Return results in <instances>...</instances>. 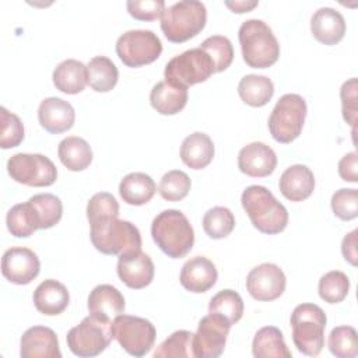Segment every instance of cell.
<instances>
[{"instance_id":"obj_21","label":"cell","mask_w":358,"mask_h":358,"mask_svg":"<svg viewBox=\"0 0 358 358\" xmlns=\"http://www.w3.org/2000/svg\"><path fill=\"white\" fill-rule=\"evenodd\" d=\"M278 187L287 200L303 201L315 190V175L306 165H291L281 173Z\"/></svg>"},{"instance_id":"obj_45","label":"cell","mask_w":358,"mask_h":358,"mask_svg":"<svg viewBox=\"0 0 358 358\" xmlns=\"http://www.w3.org/2000/svg\"><path fill=\"white\" fill-rule=\"evenodd\" d=\"M358 85L357 78L352 77L343 83L340 88V98H341V109H343V117L344 120L352 126L355 130L357 123V110H358V94H357Z\"/></svg>"},{"instance_id":"obj_23","label":"cell","mask_w":358,"mask_h":358,"mask_svg":"<svg viewBox=\"0 0 358 358\" xmlns=\"http://www.w3.org/2000/svg\"><path fill=\"white\" fill-rule=\"evenodd\" d=\"M124 306L123 294L110 284H99L88 295V312L108 322L123 313Z\"/></svg>"},{"instance_id":"obj_33","label":"cell","mask_w":358,"mask_h":358,"mask_svg":"<svg viewBox=\"0 0 358 358\" xmlns=\"http://www.w3.org/2000/svg\"><path fill=\"white\" fill-rule=\"evenodd\" d=\"M6 224L10 234L15 238H28L39 229V220L29 200L13 206L7 213Z\"/></svg>"},{"instance_id":"obj_17","label":"cell","mask_w":358,"mask_h":358,"mask_svg":"<svg viewBox=\"0 0 358 358\" xmlns=\"http://www.w3.org/2000/svg\"><path fill=\"white\" fill-rule=\"evenodd\" d=\"M277 155L274 150L262 143L253 141L241 148L238 154V168L250 178H266L274 172Z\"/></svg>"},{"instance_id":"obj_40","label":"cell","mask_w":358,"mask_h":358,"mask_svg":"<svg viewBox=\"0 0 358 358\" xmlns=\"http://www.w3.org/2000/svg\"><path fill=\"white\" fill-rule=\"evenodd\" d=\"M190 186L192 182L186 172L180 169H172L161 178L158 192L166 201H179L189 194Z\"/></svg>"},{"instance_id":"obj_25","label":"cell","mask_w":358,"mask_h":358,"mask_svg":"<svg viewBox=\"0 0 358 358\" xmlns=\"http://www.w3.org/2000/svg\"><path fill=\"white\" fill-rule=\"evenodd\" d=\"M214 158V143L208 134L194 131L180 145V159L192 169L206 168Z\"/></svg>"},{"instance_id":"obj_22","label":"cell","mask_w":358,"mask_h":358,"mask_svg":"<svg viewBox=\"0 0 358 358\" xmlns=\"http://www.w3.org/2000/svg\"><path fill=\"white\" fill-rule=\"evenodd\" d=\"M310 32L322 43L331 46L338 43L345 34L343 14L331 7H320L310 18Z\"/></svg>"},{"instance_id":"obj_4","label":"cell","mask_w":358,"mask_h":358,"mask_svg":"<svg viewBox=\"0 0 358 358\" xmlns=\"http://www.w3.org/2000/svg\"><path fill=\"white\" fill-rule=\"evenodd\" d=\"M90 238L94 248L103 255H122L141 249V235L138 228L130 221L117 217L101 218L90 222Z\"/></svg>"},{"instance_id":"obj_3","label":"cell","mask_w":358,"mask_h":358,"mask_svg":"<svg viewBox=\"0 0 358 358\" xmlns=\"http://www.w3.org/2000/svg\"><path fill=\"white\" fill-rule=\"evenodd\" d=\"M242 57L249 67L267 69L280 57V45L271 28L262 20L250 18L238 31Z\"/></svg>"},{"instance_id":"obj_30","label":"cell","mask_w":358,"mask_h":358,"mask_svg":"<svg viewBox=\"0 0 358 358\" xmlns=\"http://www.w3.org/2000/svg\"><path fill=\"white\" fill-rule=\"evenodd\" d=\"M57 155L60 162L71 172H80L92 162V150L90 144L77 136H69L59 143Z\"/></svg>"},{"instance_id":"obj_46","label":"cell","mask_w":358,"mask_h":358,"mask_svg":"<svg viewBox=\"0 0 358 358\" xmlns=\"http://www.w3.org/2000/svg\"><path fill=\"white\" fill-rule=\"evenodd\" d=\"M126 7L129 14L138 21H154L161 18L166 8L164 0H129Z\"/></svg>"},{"instance_id":"obj_47","label":"cell","mask_w":358,"mask_h":358,"mask_svg":"<svg viewBox=\"0 0 358 358\" xmlns=\"http://www.w3.org/2000/svg\"><path fill=\"white\" fill-rule=\"evenodd\" d=\"M358 157L355 151L347 152L340 161H338V175L345 182L355 183L358 180Z\"/></svg>"},{"instance_id":"obj_41","label":"cell","mask_w":358,"mask_h":358,"mask_svg":"<svg viewBox=\"0 0 358 358\" xmlns=\"http://www.w3.org/2000/svg\"><path fill=\"white\" fill-rule=\"evenodd\" d=\"M199 48L203 49L211 57L215 67V73L227 70L234 60V48L227 36H208L206 41H203V43Z\"/></svg>"},{"instance_id":"obj_42","label":"cell","mask_w":358,"mask_h":358,"mask_svg":"<svg viewBox=\"0 0 358 358\" xmlns=\"http://www.w3.org/2000/svg\"><path fill=\"white\" fill-rule=\"evenodd\" d=\"M0 117H1L0 147L3 150H8L20 145L24 140V124L21 119L15 113L7 110L4 106L0 108Z\"/></svg>"},{"instance_id":"obj_31","label":"cell","mask_w":358,"mask_h":358,"mask_svg":"<svg viewBox=\"0 0 358 358\" xmlns=\"http://www.w3.org/2000/svg\"><path fill=\"white\" fill-rule=\"evenodd\" d=\"M238 94L246 105L260 108L268 103L273 98L274 84L266 76L248 74L241 78L238 84Z\"/></svg>"},{"instance_id":"obj_43","label":"cell","mask_w":358,"mask_h":358,"mask_svg":"<svg viewBox=\"0 0 358 358\" xmlns=\"http://www.w3.org/2000/svg\"><path fill=\"white\" fill-rule=\"evenodd\" d=\"M331 210L336 217L350 221L358 217V192L357 189H338L331 196Z\"/></svg>"},{"instance_id":"obj_11","label":"cell","mask_w":358,"mask_h":358,"mask_svg":"<svg viewBox=\"0 0 358 358\" xmlns=\"http://www.w3.org/2000/svg\"><path fill=\"white\" fill-rule=\"evenodd\" d=\"M162 52L161 39L150 29H130L116 42V53L127 67H141L155 62Z\"/></svg>"},{"instance_id":"obj_44","label":"cell","mask_w":358,"mask_h":358,"mask_svg":"<svg viewBox=\"0 0 358 358\" xmlns=\"http://www.w3.org/2000/svg\"><path fill=\"white\" fill-rule=\"evenodd\" d=\"M119 217V203L108 192L95 193L87 204L88 222H94L101 218Z\"/></svg>"},{"instance_id":"obj_28","label":"cell","mask_w":358,"mask_h":358,"mask_svg":"<svg viewBox=\"0 0 358 358\" xmlns=\"http://www.w3.org/2000/svg\"><path fill=\"white\" fill-rule=\"evenodd\" d=\"M157 186L154 179L144 172H131L123 176L119 183L122 200L130 206H143L155 194Z\"/></svg>"},{"instance_id":"obj_27","label":"cell","mask_w":358,"mask_h":358,"mask_svg":"<svg viewBox=\"0 0 358 358\" xmlns=\"http://www.w3.org/2000/svg\"><path fill=\"white\" fill-rule=\"evenodd\" d=\"M187 88L176 87L169 83L159 81L157 83L150 92L151 106L161 115H176L187 103Z\"/></svg>"},{"instance_id":"obj_1","label":"cell","mask_w":358,"mask_h":358,"mask_svg":"<svg viewBox=\"0 0 358 358\" xmlns=\"http://www.w3.org/2000/svg\"><path fill=\"white\" fill-rule=\"evenodd\" d=\"M241 203L257 231L275 235L285 229L288 211L267 187L260 185L248 186L241 196Z\"/></svg>"},{"instance_id":"obj_15","label":"cell","mask_w":358,"mask_h":358,"mask_svg":"<svg viewBox=\"0 0 358 358\" xmlns=\"http://www.w3.org/2000/svg\"><path fill=\"white\" fill-rule=\"evenodd\" d=\"M39 271V257L28 248H10L1 257V274L13 284L27 285L38 277Z\"/></svg>"},{"instance_id":"obj_26","label":"cell","mask_w":358,"mask_h":358,"mask_svg":"<svg viewBox=\"0 0 358 358\" xmlns=\"http://www.w3.org/2000/svg\"><path fill=\"white\" fill-rule=\"evenodd\" d=\"M53 85L64 94H78L88 84L87 66L76 59H66L60 62L52 74Z\"/></svg>"},{"instance_id":"obj_32","label":"cell","mask_w":358,"mask_h":358,"mask_svg":"<svg viewBox=\"0 0 358 358\" xmlns=\"http://www.w3.org/2000/svg\"><path fill=\"white\" fill-rule=\"evenodd\" d=\"M90 87L96 92H108L117 84L119 70L106 56H95L87 64Z\"/></svg>"},{"instance_id":"obj_18","label":"cell","mask_w":358,"mask_h":358,"mask_svg":"<svg viewBox=\"0 0 358 358\" xmlns=\"http://www.w3.org/2000/svg\"><path fill=\"white\" fill-rule=\"evenodd\" d=\"M21 358H60L56 333L46 326H32L24 331L20 340Z\"/></svg>"},{"instance_id":"obj_29","label":"cell","mask_w":358,"mask_h":358,"mask_svg":"<svg viewBox=\"0 0 358 358\" xmlns=\"http://www.w3.org/2000/svg\"><path fill=\"white\" fill-rule=\"evenodd\" d=\"M252 352L256 358H291L282 331L275 326H264L257 330L252 341Z\"/></svg>"},{"instance_id":"obj_20","label":"cell","mask_w":358,"mask_h":358,"mask_svg":"<svg viewBox=\"0 0 358 358\" xmlns=\"http://www.w3.org/2000/svg\"><path fill=\"white\" fill-rule=\"evenodd\" d=\"M38 120L50 134H60L73 127L76 112L70 102L57 96H49L39 103Z\"/></svg>"},{"instance_id":"obj_36","label":"cell","mask_w":358,"mask_h":358,"mask_svg":"<svg viewBox=\"0 0 358 358\" xmlns=\"http://www.w3.org/2000/svg\"><path fill=\"white\" fill-rule=\"evenodd\" d=\"M235 228V217L232 211L227 207L217 206L210 210L203 217V229L211 239L227 238Z\"/></svg>"},{"instance_id":"obj_5","label":"cell","mask_w":358,"mask_h":358,"mask_svg":"<svg viewBox=\"0 0 358 358\" xmlns=\"http://www.w3.org/2000/svg\"><path fill=\"white\" fill-rule=\"evenodd\" d=\"M207 22V10L201 1L182 0L165 8L161 17V29L173 43H182L203 31Z\"/></svg>"},{"instance_id":"obj_13","label":"cell","mask_w":358,"mask_h":358,"mask_svg":"<svg viewBox=\"0 0 358 358\" xmlns=\"http://www.w3.org/2000/svg\"><path fill=\"white\" fill-rule=\"evenodd\" d=\"M231 323L220 315L208 313L201 317L193 334L194 358H217L224 352Z\"/></svg>"},{"instance_id":"obj_35","label":"cell","mask_w":358,"mask_h":358,"mask_svg":"<svg viewBox=\"0 0 358 358\" xmlns=\"http://www.w3.org/2000/svg\"><path fill=\"white\" fill-rule=\"evenodd\" d=\"M34 206L38 220L39 229H48L55 227L63 215L62 200L52 193H38L29 199Z\"/></svg>"},{"instance_id":"obj_6","label":"cell","mask_w":358,"mask_h":358,"mask_svg":"<svg viewBox=\"0 0 358 358\" xmlns=\"http://www.w3.org/2000/svg\"><path fill=\"white\" fill-rule=\"evenodd\" d=\"M292 341L305 355L316 357L324 347L326 313L315 303H299L291 313Z\"/></svg>"},{"instance_id":"obj_38","label":"cell","mask_w":358,"mask_h":358,"mask_svg":"<svg viewBox=\"0 0 358 358\" xmlns=\"http://www.w3.org/2000/svg\"><path fill=\"white\" fill-rule=\"evenodd\" d=\"M319 296L327 303H338L344 301L350 291V278L340 270H331L319 280Z\"/></svg>"},{"instance_id":"obj_7","label":"cell","mask_w":358,"mask_h":358,"mask_svg":"<svg viewBox=\"0 0 358 358\" xmlns=\"http://www.w3.org/2000/svg\"><path fill=\"white\" fill-rule=\"evenodd\" d=\"M215 73L211 57L200 48L185 50L180 55L173 56L165 66V81L176 85L189 88L194 84L203 83Z\"/></svg>"},{"instance_id":"obj_14","label":"cell","mask_w":358,"mask_h":358,"mask_svg":"<svg viewBox=\"0 0 358 358\" xmlns=\"http://www.w3.org/2000/svg\"><path fill=\"white\" fill-rule=\"evenodd\" d=\"M285 274L274 263H262L253 267L246 277L248 292L260 302H270L280 298L285 291Z\"/></svg>"},{"instance_id":"obj_49","label":"cell","mask_w":358,"mask_h":358,"mask_svg":"<svg viewBox=\"0 0 358 358\" xmlns=\"http://www.w3.org/2000/svg\"><path fill=\"white\" fill-rule=\"evenodd\" d=\"M259 1H249V0H236V1H225V6L232 11V13H248L257 7Z\"/></svg>"},{"instance_id":"obj_37","label":"cell","mask_w":358,"mask_h":358,"mask_svg":"<svg viewBox=\"0 0 358 358\" xmlns=\"http://www.w3.org/2000/svg\"><path fill=\"white\" fill-rule=\"evenodd\" d=\"M192 358L193 333L189 330H176L164 340L154 351V358Z\"/></svg>"},{"instance_id":"obj_16","label":"cell","mask_w":358,"mask_h":358,"mask_svg":"<svg viewBox=\"0 0 358 358\" xmlns=\"http://www.w3.org/2000/svg\"><path fill=\"white\" fill-rule=\"evenodd\" d=\"M116 270L122 282L133 289H141L150 285L155 273L151 257L141 249L119 255Z\"/></svg>"},{"instance_id":"obj_9","label":"cell","mask_w":358,"mask_h":358,"mask_svg":"<svg viewBox=\"0 0 358 358\" xmlns=\"http://www.w3.org/2000/svg\"><path fill=\"white\" fill-rule=\"evenodd\" d=\"M112 336V322L88 315L67 333V347L77 357H96L108 348Z\"/></svg>"},{"instance_id":"obj_24","label":"cell","mask_w":358,"mask_h":358,"mask_svg":"<svg viewBox=\"0 0 358 358\" xmlns=\"http://www.w3.org/2000/svg\"><path fill=\"white\" fill-rule=\"evenodd\" d=\"M32 299L38 312L46 316H56L69 306L70 294L64 284L49 278L35 288Z\"/></svg>"},{"instance_id":"obj_10","label":"cell","mask_w":358,"mask_h":358,"mask_svg":"<svg viewBox=\"0 0 358 358\" xmlns=\"http://www.w3.org/2000/svg\"><path fill=\"white\" fill-rule=\"evenodd\" d=\"M112 336L127 354L140 358L154 347L157 331L148 319L120 313L112 320Z\"/></svg>"},{"instance_id":"obj_34","label":"cell","mask_w":358,"mask_h":358,"mask_svg":"<svg viewBox=\"0 0 358 358\" xmlns=\"http://www.w3.org/2000/svg\"><path fill=\"white\" fill-rule=\"evenodd\" d=\"M208 313L220 315L231 324H235L243 316V301L236 291L222 289L210 299Z\"/></svg>"},{"instance_id":"obj_39","label":"cell","mask_w":358,"mask_h":358,"mask_svg":"<svg viewBox=\"0 0 358 358\" xmlns=\"http://www.w3.org/2000/svg\"><path fill=\"white\" fill-rule=\"evenodd\" d=\"M329 350L337 358H355L358 355V336L351 326H337L329 334Z\"/></svg>"},{"instance_id":"obj_12","label":"cell","mask_w":358,"mask_h":358,"mask_svg":"<svg viewBox=\"0 0 358 358\" xmlns=\"http://www.w3.org/2000/svg\"><path fill=\"white\" fill-rule=\"evenodd\" d=\"M7 172L18 183L45 187L50 186L57 179V169L55 164L42 154L18 152L8 158Z\"/></svg>"},{"instance_id":"obj_2","label":"cell","mask_w":358,"mask_h":358,"mask_svg":"<svg viewBox=\"0 0 358 358\" xmlns=\"http://www.w3.org/2000/svg\"><path fill=\"white\" fill-rule=\"evenodd\" d=\"M151 236L155 245L172 259L185 257L194 243V231L187 217L173 208L161 211L152 220Z\"/></svg>"},{"instance_id":"obj_8","label":"cell","mask_w":358,"mask_h":358,"mask_svg":"<svg viewBox=\"0 0 358 358\" xmlns=\"http://www.w3.org/2000/svg\"><path fill=\"white\" fill-rule=\"evenodd\" d=\"M306 110V102L301 95L284 94L268 117L271 137L281 144H288L298 138L305 123Z\"/></svg>"},{"instance_id":"obj_48","label":"cell","mask_w":358,"mask_h":358,"mask_svg":"<svg viewBox=\"0 0 358 358\" xmlns=\"http://www.w3.org/2000/svg\"><path fill=\"white\" fill-rule=\"evenodd\" d=\"M357 235H358V229L351 231L350 234H347L343 238L341 242V252L344 259L351 263L352 266H357V259H358V252H357Z\"/></svg>"},{"instance_id":"obj_19","label":"cell","mask_w":358,"mask_h":358,"mask_svg":"<svg viewBox=\"0 0 358 358\" xmlns=\"http://www.w3.org/2000/svg\"><path fill=\"white\" fill-rule=\"evenodd\" d=\"M218 273L211 260L204 256H194L182 266L179 281L182 287L194 294L207 292L217 282Z\"/></svg>"}]
</instances>
